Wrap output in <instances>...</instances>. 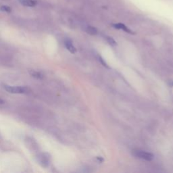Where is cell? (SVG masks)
I'll return each mask as SVG.
<instances>
[{
	"instance_id": "cell-9",
	"label": "cell",
	"mask_w": 173,
	"mask_h": 173,
	"mask_svg": "<svg viewBox=\"0 0 173 173\" xmlns=\"http://www.w3.org/2000/svg\"><path fill=\"white\" fill-rule=\"evenodd\" d=\"M106 40H107V41L108 42V43L110 45H112V46H116L117 45L116 42L115 41V40L113 38H112V37L107 36V37H106Z\"/></svg>"
},
{
	"instance_id": "cell-12",
	"label": "cell",
	"mask_w": 173,
	"mask_h": 173,
	"mask_svg": "<svg viewBox=\"0 0 173 173\" xmlns=\"http://www.w3.org/2000/svg\"><path fill=\"white\" fill-rule=\"evenodd\" d=\"M1 10L6 11V12H10L11 11V8L8 6H6V5H4V6H2Z\"/></svg>"
},
{
	"instance_id": "cell-7",
	"label": "cell",
	"mask_w": 173,
	"mask_h": 173,
	"mask_svg": "<svg viewBox=\"0 0 173 173\" xmlns=\"http://www.w3.org/2000/svg\"><path fill=\"white\" fill-rule=\"evenodd\" d=\"M37 2L34 0H24L22 1V4L24 5L25 6L28 7H33L36 5Z\"/></svg>"
},
{
	"instance_id": "cell-1",
	"label": "cell",
	"mask_w": 173,
	"mask_h": 173,
	"mask_svg": "<svg viewBox=\"0 0 173 173\" xmlns=\"http://www.w3.org/2000/svg\"><path fill=\"white\" fill-rule=\"evenodd\" d=\"M4 89L10 93L14 94H22L27 93L30 89L26 86H11V85H5Z\"/></svg>"
},
{
	"instance_id": "cell-5",
	"label": "cell",
	"mask_w": 173,
	"mask_h": 173,
	"mask_svg": "<svg viewBox=\"0 0 173 173\" xmlns=\"http://www.w3.org/2000/svg\"><path fill=\"white\" fill-rule=\"evenodd\" d=\"M64 45L66 46V47L67 50L70 51V53L72 54H75L77 51V49L75 48V47L73 45V43L72 42V41L70 39H66L65 40L64 42Z\"/></svg>"
},
{
	"instance_id": "cell-8",
	"label": "cell",
	"mask_w": 173,
	"mask_h": 173,
	"mask_svg": "<svg viewBox=\"0 0 173 173\" xmlns=\"http://www.w3.org/2000/svg\"><path fill=\"white\" fill-rule=\"evenodd\" d=\"M86 32L89 34H92V35H94V34H96L97 33V31L93 27H88L87 28H86Z\"/></svg>"
},
{
	"instance_id": "cell-10",
	"label": "cell",
	"mask_w": 173,
	"mask_h": 173,
	"mask_svg": "<svg viewBox=\"0 0 173 173\" xmlns=\"http://www.w3.org/2000/svg\"><path fill=\"white\" fill-rule=\"evenodd\" d=\"M98 59H99L100 62L101 64H102L103 66H105V67H106V68H109V66H108V64L106 62L105 60L102 58V56H99V57H98Z\"/></svg>"
},
{
	"instance_id": "cell-3",
	"label": "cell",
	"mask_w": 173,
	"mask_h": 173,
	"mask_svg": "<svg viewBox=\"0 0 173 173\" xmlns=\"http://www.w3.org/2000/svg\"><path fill=\"white\" fill-rule=\"evenodd\" d=\"M37 160L43 167H47L50 163V155L46 153H41L37 155Z\"/></svg>"
},
{
	"instance_id": "cell-13",
	"label": "cell",
	"mask_w": 173,
	"mask_h": 173,
	"mask_svg": "<svg viewBox=\"0 0 173 173\" xmlns=\"http://www.w3.org/2000/svg\"><path fill=\"white\" fill-rule=\"evenodd\" d=\"M4 103V101L0 99V104H2V103Z\"/></svg>"
},
{
	"instance_id": "cell-6",
	"label": "cell",
	"mask_w": 173,
	"mask_h": 173,
	"mask_svg": "<svg viewBox=\"0 0 173 173\" xmlns=\"http://www.w3.org/2000/svg\"><path fill=\"white\" fill-rule=\"evenodd\" d=\"M26 142H27V145L28 148L31 147L30 149H33V150H36V149H38V145H37V143L34 141V140H33L32 139H27V140L26 141Z\"/></svg>"
},
{
	"instance_id": "cell-2",
	"label": "cell",
	"mask_w": 173,
	"mask_h": 173,
	"mask_svg": "<svg viewBox=\"0 0 173 173\" xmlns=\"http://www.w3.org/2000/svg\"><path fill=\"white\" fill-rule=\"evenodd\" d=\"M133 155L137 158H139L140 159L146 161H152L154 158V155L152 153L143 150H140V149L133 151Z\"/></svg>"
},
{
	"instance_id": "cell-14",
	"label": "cell",
	"mask_w": 173,
	"mask_h": 173,
	"mask_svg": "<svg viewBox=\"0 0 173 173\" xmlns=\"http://www.w3.org/2000/svg\"><path fill=\"white\" fill-rule=\"evenodd\" d=\"M171 86H173V83H172V84H171Z\"/></svg>"
},
{
	"instance_id": "cell-11",
	"label": "cell",
	"mask_w": 173,
	"mask_h": 173,
	"mask_svg": "<svg viewBox=\"0 0 173 173\" xmlns=\"http://www.w3.org/2000/svg\"><path fill=\"white\" fill-rule=\"evenodd\" d=\"M31 74H32L33 77L37 78V79H41V78L43 77L41 74L39 73H37V72H33V73H31Z\"/></svg>"
},
{
	"instance_id": "cell-4",
	"label": "cell",
	"mask_w": 173,
	"mask_h": 173,
	"mask_svg": "<svg viewBox=\"0 0 173 173\" xmlns=\"http://www.w3.org/2000/svg\"><path fill=\"white\" fill-rule=\"evenodd\" d=\"M112 26H113L115 28H116V29H122L125 31V32L127 33L135 34L133 31H131L129 28L126 27V26H125V24H122V23H117V24H112Z\"/></svg>"
}]
</instances>
